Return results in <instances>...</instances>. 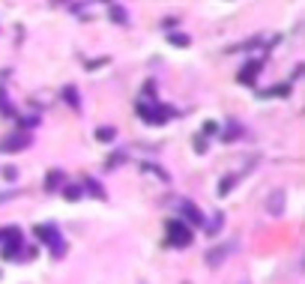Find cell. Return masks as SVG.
<instances>
[{
	"label": "cell",
	"instance_id": "6da1fadb",
	"mask_svg": "<svg viewBox=\"0 0 305 284\" xmlns=\"http://www.w3.org/2000/svg\"><path fill=\"white\" fill-rule=\"evenodd\" d=\"M36 237H39L42 242H48L51 252L57 257L63 254V239H60V234H57V227H54V224H39V227H36Z\"/></svg>",
	"mask_w": 305,
	"mask_h": 284
},
{
	"label": "cell",
	"instance_id": "7a4b0ae2",
	"mask_svg": "<svg viewBox=\"0 0 305 284\" xmlns=\"http://www.w3.org/2000/svg\"><path fill=\"white\" fill-rule=\"evenodd\" d=\"M168 242L177 248H186L192 242V230L183 221H168Z\"/></svg>",
	"mask_w": 305,
	"mask_h": 284
},
{
	"label": "cell",
	"instance_id": "3957f363",
	"mask_svg": "<svg viewBox=\"0 0 305 284\" xmlns=\"http://www.w3.org/2000/svg\"><path fill=\"white\" fill-rule=\"evenodd\" d=\"M30 144V135H9V138H3L0 141V153H12V150H21V147H27Z\"/></svg>",
	"mask_w": 305,
	"mask_h": 284
},
{
	"label": "cell",
	"instance_id": "277c9868",
	"mask_svg": "<svg viewBox=\"0 0 305 284\" xmlns=\"http://www.w3.org/2000/svg\"><path fill=\"white\" fill-rule=\"evenodd\" d=\"M135 108H138V114L144 120H150V123H161V120H165V111H161V108H150L147 102H138Z\"/></svg>",
	"mask_w": 305,
	"mask_h": 284
},
{
	"label": "cell",
	"instance_id": "5b68a950",
	"mask_svg": "<svg viewBox=\"0 0 305 284\" xmlns=\"http://www.w3.org/2000/svg\"><path fill=\"white\" fill-rule=\"evenodd\" d=\"M179 209H183V216L192 221V224H201L204 219H201V212H197V206L192 204V201H183V204H179Z\"/></svg>",
	"mask_w": 305,
	"mask_h": 284
},
{
	"label": "cell",
	"instance_id": "8992f818",
	"mask_svg": "<svg viewBox=\"0 0 305 284\" xmlns=\"http://www.w3.org/2000/svg\"><path fill=\"white\" fill-rule=\"evenodd\" d=\"M266 209L273 212V216H278V212L284 209V191H273V194H269V204H266Z\"/></svg>",
	"mask_w": 305,
	"mask_h": 284
},
{
	"label": "cell",
	"instance_id": "52a82bcc",
	"mask_svg": "<svg viewBox=\"0 0 305 284\" xmlns=\"http://www.w3.org/2000/svg\"><path fill=\"white\" fill-rule=\"evenodd\" d=\"M230 248H233V242H227V245H219V248H215L212 254H207V263H212V266H215V263H222V257L230 252Z\"/></svg>",
	"mask_w": 305,
	"mask_h": 284
},
{
	"label": "cell",
	"instance_id": "ba28073f",
	"mask_svg": "<svg viewBox=\"0 0 305 284\" xmlns=\"http://www.w3.org/2000/svg\"><path fill=\"white\" fill-rule=\"evenodd\" d=\"M257 72H260V63H248L242 72H240V81H242V84H251V78H255Z\"/></svg>",
	"mask_w": 305,
	"mask_h": 284
},
{
	"label": "cell",
	"instance_id": "9c48e42d",
	"mask_svg": "<svg viewBox=\"0 0 305 284\" xmlns=\"http://www.w3.org/2000/svg\"><path fill=\"white\" fill-rule=\"evenodd\" d=\"M111 21H117V24H126L129 21V15H126V6H111Z\"/></svg>",
	"mask_w": 305,
	"mask_h": 284
},
{
	"label": "cell",
	"instance_id": "30bf717a",
	"mask_svg": "<svg viewBox=\"0 0 305 284\" xmlns=\"http://www.w3.org/2000/svg\"><path fill=\"white\" fill-rule=\"evenodd\" d=\"M222 221H225V216H222V212H215L212 221H209V224H204V227H207V234H219V230H222Z\"/></svg>",
	"mask_w": 305,
	"mask_h": 284
},
{
	"label": "cell",
	"instance_id": "8fae6325",
	"mask_svg": "<svg viewBox=\"0 0 305 284\" xmlns=\"http://www.w3.org/2000/svg\"><path fill=\"white\" fill-rule=\"evenodd\" d=\"M60 183H63V174H60V171H51V174H48V180H45V189L51 191V189H57Z\"/></svg>",
	"mask_w": 305,
	"mask_h": 284
},
{
	"label": "cell",
	"instance_id": "7c38bea8",
	"mask_svg": "<svg viewBox=\"0 0 305 284\" xmlns=\"http://www.w3.org/2000/svg\"><path fill=\"white\" fill-rule=\"evenodd\" d=\"M84 186H87V191H90V194H96V198H99V201H105V189H102V186H99L96 180H87Z\"/></svg>",
	"mask_w": 305,
	"mask_h": 284
},
{
	"label": "cell",
	"instance_id": "4fadbf2b",
	"mask_svg": "<svg viewBox=\"0 0 305 284\" xmlns=\"http://www.w3.org/2000/svg\"><path fill=\"white\" fill-rule=\"evenodd\" d=\"M114 135H117V132H114L111 126H99V132H96L99 141H114Z\"/></svg>",
	"mask_w": 305,
	"mask_h": 284
},
{
	"label": "cell",
	"instance_id": "5bb4252c",
	"mask_svg": "<svg viewBox=\"0 0 305 284\" xmlns=\"http://www.w3.org/2000/svg\"><path fill=\"white\" fill-rule=\"evenodd\" d=\"M63 194H66L69 201H78V198H81V189H78V186H63Z\"/></svg>",
	"mask_w": 305,
	"mask_h": 284
},
{
	"label": "cell",
	"instance_id": "9a60e30c",
	"mask_svg": "<svg viewBox=\"0 0 305 284\" xmlns=\"http://www.w3.org/2000/svg\"><path fill=\"white\" fill-rule=\"evenodd\" d=\"M233 183H237V176H233V174H230V176H225V180H222V186H219V194H227Z\"/></svg>",
	"mask_w": 305,
	"mask_h": 284
},
{
	"label": "cell",
	"instance_id": "2e32d148",
	"mask_svg": "<svg viewBox=\"0 0 305 284\" xmlns=\"http://www.w3.org/2000/svg\"><path fill=\"white\" fill-rule=\"evenodd\" d=\"M63 96H69V102H72V108H81V105H78V93H75V90H72V87H66V90H63Z\"/></svg>",
	"mask_w": 305,
	"mask_h": 284
},
{
	"label": "cell",
	"instance_id": "e0dca14e",
	"mask_svg": "<svg viewBox=\"0 0 305 284\" xmlns=\"http://www.w3.org/2000/svg\"><path fill=\"white\" fill-rule=\"evenodd\" d=\"M174 45H189V36H177V33H174V36H168Z\"/></svg>",
	"mask_w": 305,
	"mask_h": 284
},
{
	"label": "cell",
	"instance_id": "ac0fdd59",
	"mask_svg": "<svg viewBox=\"0 0 305 284\" xmlns=\"http://www.w3.org/2000/svg\"><path fill=\"white\" fill-rule=\"evenodd\" d=\"M3 176H6V180H15L18 171H15V168H3Z\"/></svg>",
	"mask_w": 305,
	"mask_h": 284
},
{
	"label": "cell",
	"instance_id": "d6986e66",
	"mask_svg": "<svg viewBox=\"0 0 305 284\" xmlns=\"http://www.w3.org/2000/svg\"><path fill=\"white\" fill-rule=\"evenodd\" d=\"M204 132L207 135H215V123H204Z\"/></svg>",
	"mask_w": 305,
	"mask_h": 284
}]
</instances>
